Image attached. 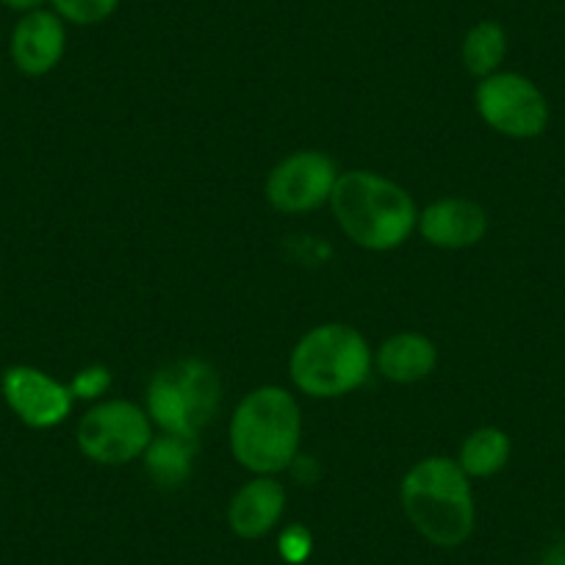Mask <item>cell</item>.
<instances>
[{
    "label": "cell",
    "instance_id": "7",
    "mask_svg": "<svg viewBox=\"0 0 565 565\" xmlns=\"http://www.w3.org/2000/svg\"><path fill=\"white\" fill-rule=\"evenodd\" d=\"M477 111L493 130L513 139H535L548 125V103L530 78L493 73L477 86Z\"/></svg>",
    "mask_w": 565,
    "mask_h": 565
},
{
    "label": "cell",
    "instance_id": "8",
    "mask_svg": "<svg viewBox=\"0 0 565 565\" xmlns=\"http://www.w3.org/2000/svg\"><path fill=\"white\" fill-rule=\"evenodd\" d=\"M335 181L339 172L333 159L317 150H302L271 170L266 181V198L282 214H302L330 200Z\"/></svg>",
    "mask_w": 565,
    "mask_h": 565
},
{
    "label": "cell",
    "instance_id": "10",
    "mask_svg": "<svg viewBox=\"0 0 565 565\" xmlns=\"http://www.w3.org/2000/svg\"><path fill=\"white\" fill-rule=\"evenodd\" d=\"M64 56V25L53 12H29L12 34V62L25 75L51 73Z\"/></svg>",
    "mask_w": 565,
    "mask_h": 565
},
{
    "label": "cell",
    "instance_id": "4",
    "mask_svg": "<svg viewBox=\"0 0 565 565\" xmlns=\"http://www.w3.org/2000/svg\"><path fill=\"white\" fill-rule=\"evenodd\" d=\"M369 347L347 324L313 328L291 352V380L308 396H341L369 377Z\"/></svg>",
    "mask_w": 565,
    "mask_h": 565
},
{
    "label": "cell",
    "instance_id": "13",
    "mask_svg": "<svg viewBox=\"0 0 565 565\" xmlns=\"http://www.w3.org/2000/svg\"><path fill=\"white\" fill-rule=\"evenodd\" d=\"M438 352L430 339L418 333H399L385 341L377 352V366L383 377L394 383H416L436 369Z\"/></svg>",
    "mask_w": 565,
    "mask_h": 565
},
{
    "label": "cell",
    "instance_id": "12",
    "mask_svg": "<svg viewBox=\"0 0 565 565\" xmlns=\"http://www.w3.org/2000/svg\"><path fill=\"white\" fill-rule=\"evenodd\" d=\"M282 508H286V491H282L280 482L271 480V477H258L231 499L227 524L238 537L255 541L280 521Z\"/></svg>",
    "mask_w": 565,
    "mask_h": 565
},
{
    "label": "cell",
    "instance_id": "6",
    "mask_svg": "<svg viewBox=\"0 0 565 565\" xmlns=\"http://www.w3.org/2000/svg\"><path fill=\"white\" fill-rule=\"evenodd\" d=\"M150 441L148 413L122 399L92 407L78 424L81 452L103 466H122L139 458Z\"/></svg>",
    "mask_w": 565,
    "mask_h": 565
},
{
    "label": "cell",
    "instance_id": "3",
    "mask_svg": "<svg viewBox=\"0 0 565 565\" xmlns=\"http://www.w3.org/2000/svg\"><path fill=\"white\" fill-rule=\"evenodd\" d=\"M302 418L289 391L264 385L244 396L231 422L233 458L244 469L271 477L289 469L300 449Z\"/></svg>",
    "mask_w": 565,
    "mask_h": 565
},
{
    "label": "cell",
    "instance_id": "16",
    "mask_svg": "<svg viewBox=\"0 0 565 565\" xmlns=\"http://www.w3.org/2000/svg\"><path fill=\"white\" fill-rule=\"evenodd\" d=\"M504 53H508V36H504L502 25L493 23V20H482L466 34L463 62L477 78H488V75L497 73Z\"/></svg>",
    "mask_w": 565,
    "mask_h": 565
},
{
    "label": "cell",
    "instance_id": "14",
    "mask_svg": "<svg viewBox=\"0 0 565 565\" xmlns=\"http://www.w3.org/2000/svg\"><path fill=\"white\" fill-rule=\"evenodd\" d=\"M194 452H198L194 438L164 433L161 438H153L145 449V469L161 488H178L192 475Z\"/></svg>",
    "mask_w": 565,
    "mask_h": 565
},
{
    "label": "cell",
    "instance_id": "2",
    "mask_svg": "<svg viewBox=\"0 0 565 565\" xmlns=\"http://www.w3.org/2000/svg\"><path fill=\"white\" fill-rule=\"evenodd\" d=\"M330 205L347 236L366 249H394L416 227V203L402 186L374 172L339 175Z\"/></svg>",
    "mask_w": 565,
    "mask_h": 565
},
{
    "label": "cell",
    "instance_id": "11",
    "mask_svg": "<svg viewBox=\"0 0 565 565\" xmlns=\"http://www.w3.org/2000/svg\"><path fill=\"white\" fill-rule=\"evenodd\" d=\"M418 231L436 247H471L486 236L488 214L471 200H441L418 216Z\"/></svg>",
    "mask_w": 565,
    "mask_h": 565
},
{
    "label": "cell",
    "instance_id": "20",
    "mask_svg": "<svg viewBox=\"0 0 565 565\" xmlns=\"http://www.w3.org/2000/svg\"><path fill=\"white\" fill-rule=\"evenodd\" d=\"M0 3H3V7H9V9H14V12H36V9L42 7V3H45V0H0Z\"/></svg>",
    "mask_w": 565,
    "mask_h": 565
},
{
    "label": "cell",
    "instance_id": "15",
    "mask_svg": "<svg viewBox=\"0 0 565 565\" xmlns=\"http://www.w3.org/2000/svg\"><path fill=\"white\" fill-rule=\"evenodd\" d=\"M510 460V438L508 433L497 427H482L475 430L460 447V469L469 477H491L502 471Z\"/></svg>",
    "mask_w": 565,
    "mask_h": 565
},
{
    "label": "cell",
    "instance_id": "18",
    "mask_svg": "<svg viewBox=\"0 0 565 565\" xmlns=\"http://www.w3.org/2000/svg\"><path fill=\"white\" fill-rule=\"evenodd\" d=\"M108 383H111V374H108L103 366H92V369H84V372L73 380V385H70V394L92 399V396L103 394V391L108 388Z\"/></svg>",
    "mask_w": 565,
    "mask_h": 565
},
{
    "label": "cell",
    "instance_id": "19",
    "mask_svg": "<svg viewBox=\"0 0 565 565\" xmlns=\"http://www.w3.org/2000/svg\"><path fill=\"white\" fill-rule=\"evenodd\" d=\"M280 552L282 557L291 559V563L306 559L308 552H311V535H308V530H302V526H291V530L280 537Z\"/></svg>",
    "mask_w": 565,
    "mask_h": 565
},
{
    "label": "cell",
    "instance_id": "9",
    "mask_svg": "<svg viewBox=\"0 0 565 565\" xmlns=\"http://www.w3.org/2000/svg\"><path fill=\"white\" fill-rule=\"evenodd\" d=\"M3 396H7L9 407L25 422L29 427L45 430V427H56L64 422L73 407V394L47 377L45 372L31 366H12L3 374Z\"/></svg>",
    "mask_w": 565,
    "mask_h": 565
},
{
    "label": "cell",
    "instance_id": "17",
    "mask_svg": "<svg viewBox=\"0 0 565 565\" xmlns=\"http://www.w3.org/2000/svg\"><path fill=\"white\" fill-rule=\"evenodd\" d=\"M51 3L64 20L75 25L100 23L119 7V0H51Z\"/></svg>",
    "mask_w": 565,
    "mask_h": 565
},
{
    "label": "cell",
    "instance_id": "1",
    "mask_svg": "<svg viewBox=\"0 0 565 565\" xmlns=\"http://www.w3.org/2000/svg\"><path fill=\"white\" fill-rule=\"evenodd\" d=\"M402 508L422 537L455 548L475 532L469 475L452 458H427L402 480Z\"/></svg>",
    "mask_w": 565,
    "mask_h": 565
},
{
    "label": "cell",
    "instance_id": "21",
    "mask_svg": "<svg viewBox=\"0 0 565 565\" xmlns=\"http://www.w3.org/2000/svg\"><path fill=\"white\" fill-rule=\"evenodd\" d=\"M541 565H565V537H563V541L554 543L552 548H548Z\"/></svg>",
    "mask_w": 565,
    "mask_h": 565
},
{
    "label": "cell",
    "instance_id": "5",
    "mask_svg": "<svg viewBox=\"0 0 565 565\" xmlns=\"http://www.w3.org/2000/svg\"><path fill=\"white\" fill-rule=\"evenodd\" d=\"M220 402V380L203 361H178L161 369L148 391L153 422L170 436L194 438L214 416Z\"/></svg>",
    "mask_w": 565,
    "mask_h": 565
}]
</instances>
